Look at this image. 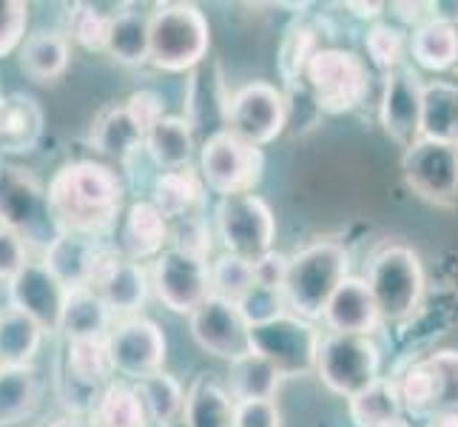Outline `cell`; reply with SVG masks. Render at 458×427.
<instances>
[{
	"label": "cell",
	"mask_w": 458,
	"mask_h": 427,
	"mask_svg": "<svg viewBox=\"0 0 458 427\" xmlns=\"http://www.w3.org/2000/svg\"><path fill=\"white\" fill-rule=\"evenodd\" d=\"M288 115L285 91L271 83H248L231 94L225 132L262 149L285 132Z\"/></svg>",
	"instance_id": "obj_10"
},
{
	"label": "cell",
	"mask_w": 458,
	"mask_h": 427,
	"mask_svg": "<svg viewBox=\"0 0 458 427\" xmlns=\"http://www.w3.org/2000/svg\"><path fill=\"white\" fill-rule=\"evenodd\" d=\"M151 288L160 305L171 313L191 316L205 299L211 296V271L208 262L194 260L180 251H163L151 268Z\"/></svg>",
	"instance_id": "obj_14"
},
{
	"label": "cell",
	"mask_w": 458,
	"mask_h": 427,
	"mask_svg": "<svg viewBox=\"0 0 458 427\" xmlns=\"http://www.w3.org/2000/svg\"><path fill=\"white\" fill-rule=\"evenodd\" d=\"M424 427H458V414H453V410H436V414L424 419Z\"/></svg>",
	"instance_id": "obj_55"
},
{
	"label": "cell",
	"mask_w": 458,
	"mask_h": 427,
	"mask_svg": "<svg viewBox=\"0 0 458 427\" xmlns=\"http://www.w3.org/2000/svg\"><path fill=\"white\" fill-rule=\"evenodd\" d=\"M0 98H4V91H0Z\"/></svg>",
	"instance_id": "obj_60"
},
{
	"label": "cell",
	"mask_w": 458,
	"mask_h": 427,
	"mask_svg": "<svg viewBox=\"0 0 458 427\" xmlns=\"http://www.w3.org/2000/svg\"><path fill=\"white\" fill-rule=\"evenodd\" d=\"M21 72L35 83H57L66 74L72 63V40L66 31L57 29H38L23 40L18 52Z\"/></svg>",
	"instance_id": "obj_23"
},
{
	"label": "cell",
	"mask_w": 458,
	"mask_h": 427,
	"mask_svg": "<svg viewBox=\"0 0 458 427\" xmlns=\"http://www.w3.org/2000/svg\"><path fill=\"white\" fill-rule=\"evenodd\" d=\"M288 260L285 254H279V251H271V254H265L254 262V279L259 285H267V288H279L285 285V277H288Z\"/></svg>",
	"instance_id": "obj_51"
},
{
	"label": "cell",
	"mask_w": 458,
	"mask_h": 427,
	"mask_svg": "<svg viewBox=\"0 0 458 427\" xmlns=\"http://www.w3.org/2000/svg\"><path fill=\"white\" fill-rule=\"evenodd\" d=\"M43 382L35 365L0 371V427H14L38 414Z\"/></svg>",
	"instance_id": "obj_28"
},
{
	"label": "cell",
	"mask_w": 458,
	"mask_h": 427,
	"mask_svg": "<svg viewBox=\"0 0 458 427\" xmlns=\"http://www.w3.org/2000/svg\"><path fill=\"white\" fill-rule=\"evenodd\" d=\"M233 427H282L276 402H236Z\"/></svg>",
	"instance_id": "obj_50"
},
{
	"label": "cell",
	"mask_w": 458,
	"mask_h": 427,
	"mask_svg": "<svg viewBox=\"0 0 458 427\" xmlns=\"http://www.w3.org/2000/svg\"><path fill=\"white\" fill-rule=\"evenodd\" d=\"M151 66L160 72H194L211 49L208 18L194 4H160L148 14Z\"/></svg>",
	"instance_id": "obj_4"
},
{
	"label": "cell",
	"mask_w": 458,
	"mask_h": 427,
	"mask_svg": "<svg viewBox=\"0 0 458 427\" xmlns=\"http://www.w3.org/2000/svg\"><path fill=\"white\" fill-rule=\"evenodd\" d=\"M390 12L396 14L402 23H410L413 29H419L421 23L430 21L428 4H390Z\"/></svg>",
	"instance_id": "obj_52"
},
{
	"label": "cell",
	"mask_w": 458,
	"mask_h": 427,
	"mask_svg": "<svg viewBox=\"0 0 458 427\" xmlns=\"http://www.w3.org/2000/svg\"><path fill=\"white\" fill-rule=\"evenodd\" d=\"M46 427H91V424H89L86 416H72V414H66V416H60V419L49 422Z\"/></svg>",
	"instance_id": "obj_56"
},
{
	"label": "cell",
	"mask_w": 458,
	"mask_h": 427,
	"mask_svg": "<svg viewBox=\"0 0 458 427\" xmlns=\"http://www.w3.org/2000/svg\"><path fill=\"white\" fill-rule=\"evenodd\" d=\"M453 81H455V83H458V69H455V72H453Z\"/></svg>",
	"instance_id": "obj_59"
},
{
	"label": "cell",
	"mask_w": 458,
	"mask_h": 427,
	"mask_svg": "<svg viewBox=\"0 0 458 427\" xmlns=\"http://www.w3.org/2000/svg\"><path fill=\"white\" fill-rule=\"evenodd\" d=\"M194 342L205 354L216 359L236 362L250 354V325L236 308L223 296H208L205 303L188 316Z\"/></svg>",
	"instance_id": "obj_15"
},
{
	"label": "cell",
	"mask_w": 458,
	"mask_h": 427,
	"mask_svg": "<svg viewBox=\"0 0 458 427\" xmlns=\"http://www.w3.org/2000/svg\"><path fill=\"white\" fill-rule=\"evenodd\" d=\"M125 185L114 168L98 160H72L46 185V205L57 234L103 240L117 226Z\"/></svg>",
	"instance_id": "obj_1"
},
{
	"label": "cell",
	"mask_w": 458,
	"mask_h": 427,
	"mask_svg": "<svg viewBox=\"0 0 458 427\" xmlns=\"http://www.w3.org/2000/svg\"><path fill=\"white\" fill-rule=\"evenodd\" d=\"M69 288L63 285L46 262L31 260L23 271L9 282V305L12 311L26 313L35 320L46 334H57L63 305H66Z\"/></svg>",
	"instance_id": "obj_17"
},
{
	"label": "cell",
	"mask_w": 458,
	"mask_h": 427,
	"mask_svg": "<svg viewBox=\"0 0 458 427\" xmlns=\"http://www.w3.org/2000/svg\"><path fill=\"white\" fill-rule=\"evenodd\" d=\"M211 296H223L228 303H240L245 291L254 285V262H248L242 257L223 254L216 257L211 265Z\"/></svg>",
	"instance_id": "obj_42"
},
{
	"label": "cell",
	"mask_w": 458,
	"mask_h": 427,
	"mask_svg": "<svg viewBox=\"0 0 458 427\" xmlns=\"http://www.w3.org/2000/svg\"><path fill=\"white\" fill-rule=\"evenodd\" d=\"M0 168H4V163H0Z\"/></svg>",
	"instance_id": "obj_62"
},
{
	"label": "cell",
	"mask_w": 458,
	"mask_h": 427,
	"mask_svg": "<svg viewBox=\"0 0 458 427\" xmlns=\"http://www.w3.org/2000/svg\"><path fill=\"white\" fill-rule=\"evenodd\" d=\"M137 388H140V397H143V402L148 407V416L157 427L182 419L185 388L180 385L177 376H171L165 371H157L146 379H140Z\"/></svg>",
	"instance_id": "obj_39"
},
{
	"label": "cell",
	"mask_w": 458,
	"mask_h": 427,
	"mask_svg": "<svg viewBox=\"0 0 458 427\" xmlns=\"http://www.w3.org/2000/svg\"><path fill=\"white\" fill-rule=\"evenodd\" d=\"M402 174L421 200L433 205L458 202V146L421 137L402 154Z\"/></svg>",
	"instance_id": "obj_12"
},
{
	"label": "cell",
	"mask_w": 458,
	"mask_h": 427,
	"mask_svg": "<svg viewBox=\"0 0 458 427\" xmlns=\"http://www.w3.org/2000/svg\"><path fill=\"white\" fill-rule=\"evenodd\" d=\"M214 231L225 254L257 262L274 251L276 217L259 194L219 197L214 209Z\"/></svg>",
	"instance_id": "obj_7"
},
{
	"label": "cell",
	"mask_w": 458,
	"mask_h": 427,
	"mask_svg": "<svg viewBox=\"0 0 458 427\" xmlns=\"http://www.w3.org/2000/svg\"><path fill=\"white\" fill-rule=\"evenodd\" d=\"M114 248L103 245V240H91L81 234H57L46 245L43 262L46 268L66 285V288H94L106 260L112 257Z\"/></svg>",
	"instance_id": "obj_18"
},
{
	"label": "cell",
	"mask_w": 458,
	"mask_h": 427,
	"mask_svg": "<svg viewBox=\"0 0 458 427\" xmlns=\"http://www.w3.org/2000/svg\"><path fill=\"white\" fill-rule=\"evenodd\" d=\"M240 313L245 316V322L250 328L257 325H265V322H274L279 320L282 313H288V305H285V294L279 288H267V285H259L254 282L250 288L245 291V296L236 303Z\"/></svg>",
	"instance_id": "obj_44"
},
{
	"label": "cell",
	"mask_w": 458,
	"mask_h": 427,
	"mask_svg": "<svg viewBox=\"0 0 458 427\" xmlns=\"http://www.w3.org/2000/svg\"><path fill=\"white\" fill-rule=\"evenodd\" d=\"M421 137L458 146V83L455 81L424 83Z\"/></svg>",
	"instance_id": "obj_34"
},
{
	"label": "cell",
	"mask_w": 458,
	"mask_h": 427,
	"mask_svg": "<svg viewBox=\"0 0 458 427\" xmlns=\"http://www.w3.org/2000/svg\"><path fill=\"white\" fill-rule=\"evenodd\" d=\"M94 291L106 299L114 316L125 320V316H140L143 311L151 291V277L143 262H134L123 257L120 251H112V257L106 260L98 282H94Z\"/></svg>",
	"instance_id": "obj_19"
},
{
	"label": "cell",
	"mask_w": 458,
	"mask_h": 427,
	"mask_svg": "<svg viewBox=\"0 0 458 427\" xmlns=\"http://www.w3.org/2000/svg\"><path fill=\"white\" fill-rule=\"evenodd\" d=\"M114 328V313L94 288H72L60 316V330L66 342L106 339Z\"/></svg>",
	"instance_id": "obj_24"
},
{
	"label": "cell",
	"mask_w": 458,
	"mask_h": 427,
	"mask_svg": "<svg viewBox=\"0 0 458 427\" xmlns=\"http://www.w3.org/2000/svg\"><path fill=\"white\" fill-rule=\"evenodd\" d=\"M322 334L302 316L282 313L279 320L250 328V351L265 356L282 379L316 373Z\"/></svg>",
	"instance_id": "obj_9"
},
{
	"label": "cell",
	"mask_w": 458,
	"mask_h": 427,
	"mask_svg": "<svg viewBox=\"0 0 458 427\" xmlns=\"http://www.w3.org/2000/svg\"><path fill=\"white\" fill-rule=\"evenodd\" d=\"M430 362L436 365L441 379V399L436 410H453V414H458V351L430 354Z\"/></svg>",
	"instance_id": "obj_48"
},
{
	"label": "cell",
	"mask_w": 458,
	"mask_h": 427,
	"mask_svg": "<svg viewBox=\"0 0 458 427\" xmlns=\"http://www.w3.org/2000/svg\"><path fill=\"white\" fill-rule=\"evenodd\" d=\"M368 66L356 52L322 46L305 69V89L325 115H347L368 98Z\"/></svg>",
	"instance_id": "obj_5"
},
{
	"label": "cell",
	"mask_w": 458,
	"mask_h": 427,
	"mask_svg": "<svg viewBox=\"0 0 458 427\" xmlns=\"http://www.w3.org/2000/svg\"><path fill=\"white\" fill-rule=\"evenodd\" d=\"M410 46V38L399 26H390V23H370L368 35H365V52H368V60L378 72H396L404 66V52Z\"/></svg>",
	"instance_id": "obj_41"
},
{
	"label": "cell",
	"mask_w": 458,
	"mask_h": 427,
	"mask_svg": "<svg viewBox=\"0 0 458 427\" xmlns=\"http://www.w3.org/2000/svg\"><path fill=\"white\" fill-rule=\"evenodd\" d=\"M322 322L327 334H351V337H373V330L382 325V316L373 303V294L365 279L347 277L334 299L327 303Z\"/></svg>",
	"instance_id": "obj_21"
},
{
	"label": "cell",
	"mask_w": 458,
	"mask_h": 427,
	"mask_svg": "<svg viewBox=\"0 0 458 427\" xmlns=\"http://www.w3.org/2000/svg\"><path fill=\"white\" fill-rule=\"evenodd\" d=\"M202 194H205V183L199 177V171L188 166V168L157 174L154 188H151V202L171 219V223H177V219L197 214Z\"/></svg>",
	"instance_id": "obj_32"
},
{
	"label": "cell",
	"mask_w": 458,
	"mask_h": 427,
	"mask_svg": "<svg viewBox=\"0 0 458 427\" xmlns=\"http://www.w3.org/2000/svg\"><path fill=\"white\" fill-rule=\"evenodd\" d=\"M265 157L262 149L250 146L231 132H214L199 149V177L205 188L219 197L254 194L262 180Z\"/></svg>",
	"instance_id": "obj_8"
},
{
	"label": "cell",
	"mask_w": 458,
	"mask_h": 427,
	"mask_svg": "<svg viewBox=\"0 0 458 427\" xmlns=\"http://www.w3.org/2000/svg\"><path fill=\"white\" fill-rule=\"evenodd\" d=\"M365 282L382 316V325L407 322L421 308V299L428 294V277H424L419 254L399 243L376 251L368 262Z\"/></svg>",
	"instance_id": "obj_3"
},
{
	"label": "cell",
	"mask_w": 458,
	"mask_h": 427,
	"mask_svg": "<svg viewBox=\"0 0 458 427\" xmlns=\"http://www.w3.org/2000/svg\"><path fill=\"white\" fill-rule=\"evenodd\" d=\"M46 330L29 320L26 313L4 311L0 313V365L18 368V365H35V356L43 345Z\"/></svg>",
	"instance_id": "obj_37"
},
{
	"label": "cell",
	"mask_w": 458,
	"mask_h": 427,
	"mask_svg": "<svg viewBox=\"0 0 458 427\" xmlns=\"http://www.w3.org/2000/svg\"><path fill=\"white\" fill-rule=\"evenodd\" d=\"M390 427H413V424H410V422H404V419H402V422H396V424H390Z\"/></svg>",
	"instance_id": "obj_58"
},
{
	"label": "cell",
	"mask_w": 458,
	"mask_h": 427,
	"mask_svg": "<svg viewBox=\"0 0 458 427\" xmlns=\"http://www.w3.org/2000/svg\"><path fill=\"white\" fill-rule=\"evenodd\" d=\"M129 9V4H72L66 35L86 52H106L108 29Z\"/></svg>",
	"instance_id": "obj_36"
},
{
	"label": "cell",
	"mask_w": 458,
	"mask_h": 427,
	"mask_svg": "<svg viewBox=\"0 0 458 427\" xmlns=\"http://www.w3.org/2000/svg\"><path fill=\"white\" fill-rule=\"evenodd\" d=\"M316 376L334 397L353 399L376 379H382V351L373 337L322 334Z\"/></svg>",
	"instance_id": "obj_6"
},
{
	"label": "cell",
	"mask_w": 458,
	"mask_h": 427,
	"mask_svg": "<svg viewBox=\"0 0 458 427\" xmlns=\"http://www.w3.org/2000/svg\"><path fill=\"white\" fill-rule=\"evenodd\" d=\"M282 382V373L265 356L250 351L248 356L231 362L228 393L233 402H274Z\"/></svg>",
	"instance_id": "obj_35"
},
{
	"label": "cell",
	"mask_w": 458,
	"mask_h": 427,
	"mask_svg": "<svg viewBox=\"0 0 458 427\" xmlns=\"http://www.w3.org/2000/svg\"><path fill=\"white\" fill-rule=\"evenodd\" d=\"M182 419L188 427H233L236 402L225 385H219L211 376L199 373L185 390Z\"/></svg>",
	"instance_id": "obj_29"
},
{
	"label": "cell",
	"mask_w": 458,
	"mask_h": 427,
	"mask_svg": "<svg viewBox=\"0 0 458 427\" xmlns=\"http://www.w3.org/2000/svg\"><path fill=\"white\" fill-rule=\"evenodd\" d=\"M421 117H424L421 77L407 66L385 74L382 103H378V120H382L385 134L407 151L421 140Z\"/></svg>",
	"instance_id": "obj_16"
},
{
	"label": "cell",
	"mask_w": 458,
	"mask_h": 427,
	"mask_svg": "<svg viewBox=\"0 0 458 427\" xmlns=\"http://www.w3.org/2000/svg\"><path fill=\"white\" fill-rule=\"evenodd\" d=\"M430 21H441L458 29V0H436V4H428Z\"/></svg>",
	"instance_id": "obj_53"
},
{
	"label": "cell",
	"mask_w": 458,
	"mask_h": 427,
	"mask_svg": "<svg viewBox=\"0 0 458 427\" xmlns=\"http://www.w3.org/2000/svg\"><path fill=\"white\" fill-rule=\"evenodd\" d=\"M86 419L91 427H151L148 407L140 397L137 382H125V379H114L103 388Z\"/></svg>",
	"instance_id": "obj_27"
},
{
	"label": "cell",
	"mask_w": 458,
	"mask_h": 427,
	"mask_svg": "<svg viewBox=\"0 0 458 427\" xmlns=\"http://www.w3.org/2000/svg\"><path fill=\"white\" fill-rule=\"evenodd\" d=\"M399 390H402L404 410L410 416L428 419L433 414L441 399V379H438V371L430 362V356L413 362V365L402 373Z\"/></svg>",
	"instance_id": "obj_40"
},
{
	"label": "cell",
	"mask_w": 458,
	"mask_h": 427,
	"mask_svg": "<svg viewBox=\"0 0 458 427\" xmlns=\"http://www.w3.org/2000/svg\"><path fill=\"white\" fill-rule=\"evenodd\" d=\"M143 151L160 171L188 168L194 160V125L185 117L165 115L146 132Z\"/></svg>",
	"instance_id": "obj_26"
},
{
	"label": "cell",
	"mask_w": 458,
	"mask_h": 427,
	"mask_svg": "<svg viewBox=\"0 0 458 427\" xmlns=\"http://www.w3.org/2000/svg\"><path fill=\"white\" fill-rule=\"evenodd\" d=\"M163 427H188L185 419H177V422H171V424H163Z\"/></svg>",
	"instance_id": "obj_57"
},
{
	"label": "cell",
	"mask_w": 458,
	"mask_h": 427,
	"mask_svg": "<svg viewBox=\"0 0 458 427\" xmlns=\"http://www.w3.org/2000/svg\"><path fill=\"white\" fill-rule=\"evenodd\" d=\"M0 371H4V365H0Z\"/></svg>",
	"instance_id": "obj_61"
},
{
	"label": "cell",
	"mask_w": 458,
	"mask_h": 427,
	"mask_svg": "<svg viewBox=\"0 0 458 427\" xmlns=\"http://www.w3.org/2000/svg\"><path fill=\"white\" fill-rule=\"evenodd\" d=\"M29 26V4L23 0H0V60L21 52Z\"/></svg>",
	"instance_id": "obj_46"
},
{
	"label": "cell",
	"mask_w": 458,
	"mask_h": 427,
	"mask_svg": "<svg viewBox=\"0 0 458 427\" xmlns=\"http://www.w3.org/2000/svg\"><path fill=\"white\" fill-rule=\"evenodd\" d=\"M347 414L353 427H390L404 419V402L399 390V379L382 376L370 388L347 399Z\"/></svg>",
	"instance_id": "obj_31"
},
{
	"label": "cell",
	"mask_w": 458,
	"mask_h": 427,
	"mask_svg": "<svg viewBox=\"0 0 458 427\" xmlns=\"http://www.w3.org/2000/svg\"><path fill=\"white\" fill-rule=\"evenodd\" d=\"M347 271H351V257L336 240H319L296 251L288 260V277L282 285L288 313L319 322L339 285L351 277Z\"/></svg>",
	"instance_id": "obj_2"
},
{
	"label": "cell",
	"mask_w": 458,
	"mask_h": 427,
	"mask_svg": "<svg viewBox=\"0 0 458 427\" xmlns=\"http://www.w3.org/2000/svg\"><path fill=\"white\" fill-rule=\"evenodd\" d=\"M46 129L43 106L35 94L9 91L0 98V154H29Z\"/></svg>",
	"instance_id": "obj_22"
},
{
	"label": "cell",
	"mask_w": 458,
	"mask_h": 427,
	"mask_svg": "<svg viewBox=\"0 0 458 427\" xmlns=\"http://www.w3.org/2000/svg\"><path fill=\"white\" fill-rule=\"evenodd\" d=\"M123 106L129 108V115L134 117V123L143 132H148L154 123H160L165 117V98H163V94H157L154 89L131 91L129 100H125Z\"/></svg>",
	"instance_id": "obj_49"
},
{
	"label": "cell",
	"mask_w": 458,
	"mask_h": 427,
	"mask_svg": "<svg viewBox=\"0 0 458 427\" xmlns=\"http://www.w3.org/2000/svg\"><path fill=\"white\" fill-rule=\"evenodd\" d=\"M57 371L74 379L77 385L100 393L103 388L114 382V373H117L112 351H108V337L66 342V347H63V354L57 359Z\"/></svg>",
	"instance_id": "obj_25"
},
{
	"label": "cell",
	"mask_w": 458,
	"mask_h": 427,
	"mask_svg": "<svg viewBox=\"0 0 458 427\" xmlns=\"http://www.w3.org/2000/svg\"><path fill=\"white\" fill-rule=\"evenodd\" d=\"M211 245H214L211 243V228H208V223H205L199 214L171 223V243H168V248L180 251V254L194 257V260L208 262Z\"/></svg>",
	"instance_id": "obj_45"
},
{
	"label": "cell",
	"mask_w": 458,
	"mask_h": 427,
	"mask_svg": "<svg viewBox=\"0 0 458 427\" xmlns=\"http://www.w3.org/2000/svg\"><path fill=\"white\" fill-rule=\"evenodd\" d=\"M106 52L123 66H146L151 63V26L148 14L129 9L108 29Z\"/></svg>",
	"instance_id": "obj_38"
},
{
	"label": "cell",
	"mask_w": 458,
	"mask_h": 427,
	"mask_svg": "<svg viewBox=\"0 0 458 427\" xmlns=\"http://www.w3.org/2000/svg\"><path fill=\"white\" fill-rule=\"evenodd\" d=\"M410 57L428 72L458 69V29L441 21H428L410 31Z\"/></svg>",
	"instance_id": "obj_33"
},
{
	"label": "cell",
	"mask_w": 458,
	"mask_h": 427,
	"mask_svg": "<svg viewBox=\"0 0 458 427\" xmlns=\"http://www.w3.org/2000/svg\"><path fill=\"white\" fill-rule=\"evenodd\" d=\"M0 226L18 231L23 240H43V251L49 245L43 228L55 231V226L46 205V188L29 168H0Z\"/></svg>",
	"instance_id": "obj_11"
},
{
	"label": "cell",
	"mask_w": 458,
	"mask_h": 427,
	"mask_svg": "<svg viewBox=\"0 0 458 427\" xmlns=\"http://www.w3.org/2000/svg\"><path fill=\"white\" fill-rule=\"evenodd\" d=\"M29 262V243L18 231L0 226V282L9 285Z\"/></svg>",
	"instance_id": "obj_47"
},
{
	"label": "cell",
	"mask_w": 458,
	"mask_h": 427,
	"mask_svg": "<svg viewBox=\"0 0 458 427\" xmlns=\"http://www.w3.org/2000/svg\"><path fill=\"white\" fill-rule=\"evenodd\" d=\"M171 243V219L157 209L151 200L131 202L123 214L120 226V254L134 262L157 260L168 251Z\"/></svg>",
	"instance_id": "obj_20"
},
{
	"label": "cell",
	"mask_w": 458,
	"mask_h": 427,
	"mask_svg": "<svg viewBox=\"0 0 458 427\" xmlns=\"http://www.w3.org/2000/svg\"><path fill=\"white\" fill-rule=\"evenodd\" d=\"M146 142V132L134 123L125 106H106L91 125V146L114 160H129Z\"/></svg>",
	"instance_id": "obj_30"
},
{
	"label": "cell",
	"mask_w": 458,
	"mask_h": 427,
	"mask_svg": "<svg viewBox=\"0 0 458 427\" xmlns=\"http://www.w3.org/2000/svg\"><path fill=\"white\" fill-rule=\"evenodd\" d=\"M108 351L114 359V371L131 382H140V379L163 371L168 342L163 328L140 313L114 322L112 334H108Z\"/></svg>",
	"instance_id": "obj_13"
},
{
	"label": "cell",
	"mask_w": 458,
	"mask_h": 427,
	"mask_svg": "<svg viewBox=\"0 0 458 427\" xmlns=\"http://www.w3.org/2000/svg\"><path fill=\"white\" fill-rule=\"evenodd\" d=\"M344 9H351L356 18L378 23V18L385 14V4H344Z\"/></svg>",
	"instance_id": "obj_54"
},
{
	"label": "cell",
	"mask_w": 458,
	"mask_h": 427,
	"mask_svg": "<svg viewBox=\"0 0 458 427\" xmlns=\"http://www.w3.org/2000/svg\"><path fill=\"white\" fill-rule=\"evenodd\" d=\"M319 49H322V43L316 40L313 29H308V26L293 29L285 40V46H282V57H279V69H282V74H285V81L293 86L302 83L308 63Z\"/></svg>",
	"instance_id": "obj_43"
}]
</instances>
